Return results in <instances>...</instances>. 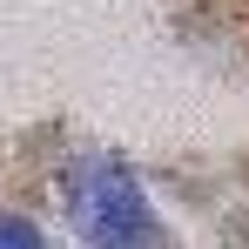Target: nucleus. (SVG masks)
Returning <instances> with one entry per match:
<instances>
[{"mask_svg": "<svg viewBox=\"0 0 249 249\" xmlns=\"http://www.w3.org/2000/svg\"><path fill=\"white\" fill-rule=\"evenodd\" d=\"M68 215L88 249H155V209L122 162H81L68 182Z\"/></svg>", "mask_w": 249, "mask_h": 249, "instance_id": "nucleus-1", "label": "nucleus"}, {"mask_svg": "<svg viewBox=\"0 0 249 249\" xmlns=\"http://www.w3.org/2000/svg\"><path fill=\"white\" fill-rule=\"evenodd\" d=\"M0 249H41V229L27 215H0Z\"/></svg>", "mask_w": 249, "mask_h": 249, "instance_id": "nucleus-2", "label": "nucleus"}]
</instances>
